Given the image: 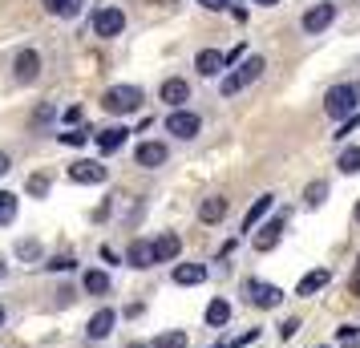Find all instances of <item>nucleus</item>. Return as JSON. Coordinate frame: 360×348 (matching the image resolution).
Instances as JSON below:
<instances>
[{
  "label": "nucleus",
  "instance_id": "nucleus-41",
  "mask_svg": "<svg viewBox=\"0 0 360 348\" xmlns=\"http://www.w3.org/2000/svg\"><path fill=\"white\" fill-rule=\"evenodd\" d=\"M41 4H45L49 13H57V8H61V0H41Z\"/></svg>",
  "mask_w": 360,
  "mask_h": 348
},
{
  "label": "nucleus",
  "instance_id": "nucleus-11",
  "mask_svg": "<svg viewBox=\"0 0 360 348\" xmlns=\"http://www.w3.org/2000/svg\"><path fill=\"white\" fill-rule=\"evenodd\" d=\"M114 324H117L114 308H98V312L89 316V324H85V336H89V340H105V336L114 332Z\"/></svg>",
  "mask_w": 360,
  "mask_h": 348
},
{
  "label": "nucleus",
  "instance_id": "nucleus-12",
  "mask_svg": "<svg viewBox=\"0 0 360 348\" xmlns=\"http://www.w3.org/2000/svg\"><path fill=\"white\" fill-rule=\"evenodd\" d=\"M158 98H162L170 110H182V101H191V85L182 82V77H166L162 89H158Z\"/></svg>",
  "mask_w": 360,
  "mask_h": 348
},
{
  "label": "nucleus",
  "instance_id": "nucleus-36",
  "mask_svg": "<svg viewBox=\"0 0 360 348\" xmlns=\"http://www.w3.org/2000/svg\"><path fill=\"white\" fill-rule=\"evenodd\" d=\"M53 114H57V110H53V105H41V110H37V117H33V122H37V126H45V122H49Z\"/></svg>",
  "mask_w": 360,
  "mask_h": 348
},
{
  "label": "nucleus",
  "instance_id": "nucleus-7",
  "mask_svg": "<svg viewBox=\"0 0 360 348\" xmlns=\"http://www.w3.org/2000/svg\"><path fill=\"white\" fill-rule=\"evenodd\" d=\"M69 179L73 183H82V186H98L110 179V170L101 162H89V158H82V162H69Z\"/></svg>",
  "mask_w": 360,
  "mask_h": 348
},
{
  "label": "nucleus",
  "instance_id": "nucleus-44",
  "mask_svg": "<svg viewBox=\"0 0 360 348\" xmlns=\"http://www.w3.org/2000/svg\"><path fill=\"white\" fill-rule=\"evenodd\" d=\"M352 219H356V223H360V202H356V211H352Z\"/></svg>",
  "mask_w": 360,
  "mask_h": 348
},
{
  "label": "nucleus",
  "instance_id": "nucleus-38",
  "mask_svg": "<svg viewBox=\"0 0 360 348\" xmlns=\"http://www.w3.org/2000/svg\"><path fill=\"white\" fill-rule=\"evenodd\" d=\"M65 122H82V105H69V110H65Z\"/></svg>",
  "mask_w": 360,
  "mask_h": 348
},
{
  "label": "nucleus",
  "instance_id": "nucleus-1",
  "mask_svg": "<svg viewBox=\"0 0 360 348\" xmlns=\"http://www.w3.org/2000/svg\"><path fill=\"white\" fill-rule=\"evenodd\" d=\"M360 110V82H340L324 94V114L336 117V122H348V117Z\"/></svg>",
  "mask_w": 360,
  "mask_h": 348
},
{
  "label": "nucleus",
  "instance_id": "nucleus-4",
  "mask_svg": "<svg viewBox=\"0 0 360 348\" xmlns=\"http://www.w3.org/2000/svg\"><path fill=\"white\" fill-rule=\"evenodd\" d=\"M243 296H247V304H255V308H279V304H283V292H279L276 283H263V280H247Z\"/></svg>",
  "mask_w": 360,
  "mask_h": 348
},
{
  "label": "nucleus",
  "instance_id": "nucleus-46",
  "mask_svg": "<svg viewBox=\"0 0 360 348\" xmlns=\"http://www.w3.org/2000/svg\"><path fill=\"white\" fill-rule=\"evenodd\" d=\"M320 348H332V344H320Z\"/></svg>",
  "mask_w": 360,
  "mask_h": 348
},
{
  "label": "nucleus",
  "instance_id": "nucleus-15",
  "mask_svg": "<svg viewBox=\"0 0 360 348\" xmlns=\"http://www.w3.org/2000/svg\"><path fill=\"white\" fill-rule=\"evenodd\" d=\"M166 158H170V150H166L162 142H142V146L134 150V162H138V166H146V170L162 166Z\"/></svg>",
  "mask_w": 360,
  "mask_h": 348
},
{
  "label": "nucleus",
  "instance_id": "nucleus-20",
  "mask_svg": "<svg viewBox=\"0 0 360 348\" xmlns=\"http://www.w3.org/2000/svg\"><path fill=\"white\" fill-rule=\"evenodd\" d=\"M174 283H179V288H198V283H207V267L202 264H179L174 267Z\"/></svg>",
  "mask_w": 360,
  "mask_h": 348
},
{
  "label": "nucleus",
  "instance_id": "nucleus-47",
  "mask_svg": "<svg viewBox=\"0 0 360 348\" xmlns=\"http://www.w3.org/2000/svg\"><path fill=\"white\" fill-rule=\"evenodd\" d=\"M219 348H223V344H219Z\"/></svg>",
  "mask_w": 360,
  "mask_h": 348
},
{
  "label": "nucleus",
  "instance_id": "nucleus-21",
  "mask_svg": "<svg viewBox=\"0 0 360 348\" xmlns=\"http://www.w3.org/2000/svg\"><path fill=\"white\" fill-rule=\"evenodd\" d=\"M271 207H276V195H259V199L251 202V211L243 215V231H255V227H259V219L267 215Z\"/></svg>",
  "mask_w": 360,
  "mask_h": 348
},
{
  "label": "nucleus",
  "instance_id": "nucleus-24",
  "mask_svg": "<svg viewBox=\"0 0 360 348\" xmlns=\"http://www.w3.org/2000/svg\"><path fill=\"white\" fill-rule=\"evenodd\" d=\"M17 219V195L13 191H0V227H8Z\"/></svg>",
  "mask_w": 360,
  "mask_h": 348
},
{
  "label": "nucleus",
  "instance_id": "nucleus-34",
  "mask_svg": "<svg viewBox=\"0 0 360 348\" xmlns=\"http://www.w3.org/2000/svg\"><path fill=\"white\" fill-rule=\"evenodd\" d=\"M336 336H340L344 344H356V340H360V324H344V328L336 332Z\"/></svg>",
  "mask_w": 360,
  "mask_h": 348
},
{
  "label": "nucleus",
  "instance_id": "nucleus-35",
  "mask_svg": "<svg viewBox=\"0 0 360 348\" xmlns=\"http://www.w3.org/2000/svg\"><path fill=\"white\" fill-rule=\"evenodd\" d=\"M82 13V0H61V8H57V17H77Z\"/></svg>",
  "mask_w": 360,
  "mask_h": 348
},
{
  "label": "nucleus",
  "instance_id": "nucleus-23",
  "mask_svg": "<svg viewBox=\"0 0 360 348\" xmlns=\"http://www.w3.org/2000/svg\"><path fill=\"white\" fill-rule=\"evenodd\" d=\"M82 288L89 292V296H110V276L98 271V267H89V271L82 276Z\"/></svg>",
  "mask_w": 360,
  "mask_h": 348
},
{
  "label": "nucleus",
  "instance_id": "nucleus-13",
  "mask_svg": "<svg viewBox=\"0 0 360 348\" xmlns=\"http://www.w3.org/2000/svg\"><path fill=\"white\" fill-rule=\"evenodd\" d=\"M328 283H332V271H328V267H311L308 276H304V280L295 283V296H316V292H324Z\"/></svg>",
  "mask_w": 360,
  "mask_h": 348
},
{
  "label": "nucleus",
  "instance_id": "nucleus-25",
  "mask_svg": "<svg viewBox=\"0 0 360 348\" xmlns=\"http://www.w3.org/2000/svg\"><path fill=\"white\" fill-rule=\"evenodd\" d=\"M336 166H340L344 174H360V146L340 150V158H336Z\"/></svg>",
  "mask_w": 360,
  "mask_h": 348
},
{
  "label": "nucleus",
  "instance_id": "nucleus-2",
  "mask_svg": "<svg viewBox=\"0 0 360 348\" xmlns=\"http://www.w3.org/2000/svg\"><path fill=\"white\" fill-rule=\"evenodd\" d=\"M263 69H267V61H263L259 53H255V57H243V61L231 69L223 82H219V94H223V98H235V94H243L251 82H259V77H263Z\"/></svg>",
  "mask_w": 360,
  "mask_h": 348
},
{
  "label": "nucleus",
  "instance_id": "nucleus-3",
  "mask_svg": "<svg viewBox=\"0 0 360 348\" xmlns=\"http://www.w3.org/2000/svg\"><path fill=\"white\" fill-rule=\"evenodd\" d=\"M101 110L114 117H126V114H138L142 110V89L138 85H114L101 94Z\"/></svg>",
  "mask_w": 360,
  "mask_h": 348
},
{
  "label": "nucleus",
  "instance_id": "nucleus-31",
  "mask_svg": "<svg viewBox=\"0 0 360 348\" xmlns=\"http://www.w3.org/2000/svg\"><path fill=\"white\" fill-rule=\"evenodd\" d=\"M356 126H360V110L352 117H348V122H340V130L332 134V138H336V142H344V138H348V134H356Z\"/></svg>",
  "mask_w": 360,
  "mask_h": 348
},
{
  "label": "nucleus",
  "instance_id": "nucleus-9",
  "mask_svg": "<svg viewBox=\"0 0 360 348\" xmlns=\"http://www.w3.org/2000/svg\"><path fill=\"white\" fill-rule=\"evenodd\" d=\"M336 20V4H311L308 13H304V33H324L328 25Z\"/></svg>",
  "mask_w": 360,
  "mask_h": 348
},
{
  "label": "nucleus",
  "instance_id": "nucleus-37",
  "mask_svg": "<svg viewBox=\"0 0 360 348\" xmlns=\"http://www.w3.org/2000/svg\"><path fill=\"white\" fill-rule=\"evenodd\" d=\"M198 4H202V8H211V13H223L231 0H198Z\"/></svg>",
  "mask_w": 360,
  "mask_h": 348
},
{
  "label": "nucleus",
  "instance_id": "nucleus-43",
  "mask_svg": "<svg viewBox=\"0 0 360 348\" xmlns=\"http://www.w3.org/2000/svg\"><path fill=\"white\" fill-rule=\"evenodd\" d=\"M4 320H8V312H4V304H0V328H4Z\"/></svg>",
  "mask_w": 360,
  "mask_h": 348
},
{
  "label": "nucleus",
  "instance_id": "nucleus-19",
  "mask_svg": "<svg viewBox=\"0 0 360 348\" xmlns=\"http://www.w3.org/2000/svg\"><path fill=\"white\" fill-rule=\"evenodd\" d=\"M126 138H130L126 126H110V130L98 134V150H101V154H117V150L126 146Z\"/></svg>",
  "mask_w": 360,
  "mask_h": 348
},
{
  "label": "nucleus",
  "instance_id": "nucleus-27",
  "mask_svg": "<svg viewBox=\"0 0 360 348\" xmlns=\"http://www.w3.org/2000/svg\"><path fill=\"white\" fill-rule=\"evenodd\" d=\"M25 195H33V199H45V195H49V174H29V183H25Z\"/></svg>",
  "mask_w": 360,
  "mask_h": 348
},
{
  "label": "nucleus",
  "instance_id": "nucleus-16",
  "mask_svg": "<svg viewBox=\"0 0 360 348\" xmlns=\"http://www.w3.org/2000/svg\"><path fill=\"white\" fill-rule=\"evenodd\" d=\"M126 264L138 267V271L154 267V243H150V239H134L130 247H126Z\"/></svg>",
  "mask_w": 360,
  "mask_h": 348
},
{
  "label": "nucleus",
  "instance_id": "nucleus-5",
  "mask_svg": "<svg viewBox=\"0 0 360 348\" xmlns=\"http://www.w3.org/2000/svg\"><path fill=\"white\" fill-rule=\"evenodd\" d=\"M122 29H126V13H122V8L105 4V8L94 13V33H98V37H117Z\"/></svg>",
  "mask_w": 360,
  "mask_h": 348
},
{
  "label": "nucleus",
  "instance_id": "nucleus-10",
  "mask_svg": "<svg viewBox=\"0 0 360 348\" xmlns=\"http://www.w3.org/2000/svg\"><path fill=\"white\" fill-rule=\"evenodd\" d=\"M13 69H17V82L33 85L37 77H41V53L37 49H20L17 61H13Z\"/></svg>",
  "mask_w": 360,
  "mask_h": 348
},
{
  "label": "nucleus",
  "instance_id": "nucleus-39",
  "mask_svg": "<svg viewBox=\"0 0 360 348\" xmlns=\"http://www.w3.org/2000/svg\"><path fill=\"white\" fill-rule=\"evenodd\" d=\"M8 166H13V158H8V154L0 150V174H8Z\"/></svg>",
  "mask_w": 360,
  "mask_h": 348
},
{
  "label": "nucleus",
  "instance_id": "nucleus-30",
  "mask_svg": "<svg viewBox=\"0 0 360 348\" xmlns=\"http://www.w3.org/2000/svg\"><path fill=\"white\" fill-rule=\"evenodd\" d=\"M45 267H49V271H73V267H77V259H73V255H53Z\"/></svg>",
  "mask_w": 360,
  "mask_h": 348
},
{
  "label": "nucleus",
  "instance_id": "nucleus-29",
  "mask_svg": "<svg viewBox=\"0 0 360 348\" xmlns=\"http://www.w3.org/2000/svg\"><path fill=\"white\" fill-rule=\"evenodd\" d=\"M17 255L25 264H33V259H41V243L37 239H17Z\"/></svg>",
  "mask_w": 360,
  "mask_h": 348
},
{
  "label": "nucleus",
  "instance_id": "nucleus-32",
  "mask_svg": "<svg viewBox=\"0 0 360 348\" xmlns=\"http://www.w3.org/2000/svg\"><path fill=\"white\" fill-rule=\"evenodd\" d=\"M300 328H304V324H300V316H288V320L279 324V336H283V340H292V336H295Z\"/></svg>",
  "mask_w": 360,
  "mask_h": 348
},
{
  "label": "nucleus",
  "instance_id": "nucleus-45",
  "mask_svg": "<svg viewBox=\"0 0 360 348\" xmlns=\"http://www.w3.org/2000/svg\"><path fill=\"white\" fill-rule=\"evenodd\" d=\"M0 280H4V259H0Z\"/></svg>",
  "mask_w": 360,
  "mask_h": 348
},
{
  "label": "nucleus",
  "instance_id": "nucleus-22",
  "mask_svg": "<svg viewBox=\"0 0 360 348\" xmlns=\"http://www.w3.org/2000/svg\"><path fill=\"white\" fill-rule=\"evenodd\" d=\"M207 324H211V328H227L231 324V304L223 296H214L211 304H207Z\"/></svg>",
  "mask_w": 360,
  "mask_h": 348
},
{
  "label": "nucleus",
  "instance_id": "nucleus-14",
  "mask_svg": "<svg viewBox=\"0 0 360 348\" xmlns=\"http://www.w3.org/2000/svg\"><path fill=\"white\" fill-rule=\"evenodd\" d=\"M182 251V239L174 231H162L158 239H154V264H174Z\"/></svg>",
  "mask_w": 360,
  "mask_h": 348
},
{
  "label": "nucleus",
  "instance_id": "nucleus-42",
  "mask_svg": "<svg viewBox=\"0 0 360 348\" xmlns=\"http://www.w3.org/2000/svg\"><path fill=\"white\" fill-rule=\"evenodd\" d=\"M251 4H263V8H271V4H279V0H251Z\"/></svg>",
  "mask_w": 360,
  "mask_h": 348
},
{
  "label": "nucleus",
  "instance_id": "nucleus-28",
  "mask_svg": "<svg viewBox=\"0 0 360 348\" xmlns=\"http://www.w3.org/2000/svg\"><path fill=\"white\" fill-rule=\"evenodd\" d=\"M324 199H328V183H324V179L308 183V191H304V202H308V207H320Z\"/></svg>",
  "mask_w": 360,
  "mask_h": 348
},
{
  "label": "nucleus",
  "instance_id": "nucleus-17",
  "mask_svg": "<svg viewBox=\"0 0 360 348\" xmlns=\"http://www.w3.org/2000/svg\"><path fill=\"white\" fill-rule=\"evenodd\" d=\"M195 69L202 73V77H219L223 69H227V53H219V49H202L195 57Z\"/></svg>",
  "mask_w": 360,
  "mask_h": 348
},
{
  "label": "nucleus",
  "instance_id": "nucleus-40",
  "mask_svg": "<svg viewBox=\"0 0 360 348\" xmlns=\"http://www.w3.org/2000/svg\"><path fill=\"white\" fill-rule=\"evenodd\" d=\"M348 288H352V296H360V271H352V283Z\"/></svg>",
  "mask_w": 360,
  "mask_h": 348
},
{
  "label": "nucleus",
  "instance_id": "nucleus-26",
  "mask_svg": "<svg viewBox=\"0 0 360 348\" xmlns=\"http://www.w3.org/2000/svg\"><path fill=\"white\" fill-rule=\"evenodd\" d=\"M191 340H186V332L174 328V332H162V336H154V348H186Z\"/></svg>",
  "mask_w": 360,
  "mask_h": 348
},
{
  "label": "nucleus",
  "instance_id": "nucleus-18",
  "mask_svg": "<svg viewBox=\"0 0 360 348\" xmlns=\"http://www.w3.org/2000/svg\"><path fill=\"white\" fill-rule=\"evenodd\" d=\"M227 207H231V199L211 195V199H202V207H198V219H202V223H223V219H227Z\"/></svg>",
  "mask_w": 360,
  "mask_h": 348
},
{
  "label": "nucleus",
  "instance_id": "nucleus-33",
  "mask_svg": "<svg viewBox=\"0 0 360 348\" xmlns=\"http://www.w3.org/2000/svg\"><path fill=\"white\" fill-rule=\"evenodd\" d=\"M61 142L65 146H85L89 142V130H69V134H61Z\"/></svg>",
  "mask_w": 360,
  "mask_h": 348
},
{
  "label": "nucleus",
  "instance_id": "nucleus-8",
  "mask_svg": "<svg viewBox=\"0 0 360 348\" xmlns=\"http://www.w3.org/2000/svg\"><path fill=\"white\" fill-rule=\"evenodd\" d=\"M288 219H292L288 211H279L276 219H267V223L259 227V235H255V251H259V255H263V251H271L279 243V235H283V227H288Z\"/></svg>",
  "mask_w": 360,
  "mask_h": 348
},
{
  "label": "nucleus",
  "instance_id": "nucleus-6",
  "mask_svg": "<svg viewBox=\"0 0 360 348\" xmlns=\"http://www.w3.org/2000/svg\"><path fill=\"white\" fill-rule=\"evenodd\" d=\"M202 130V117L198 114H191V110H174V114L166 117V134H174V138H195V134Z\"/></svg>",
  "mask_w": 360,
  "mask_h": 348
}]
</instances>
